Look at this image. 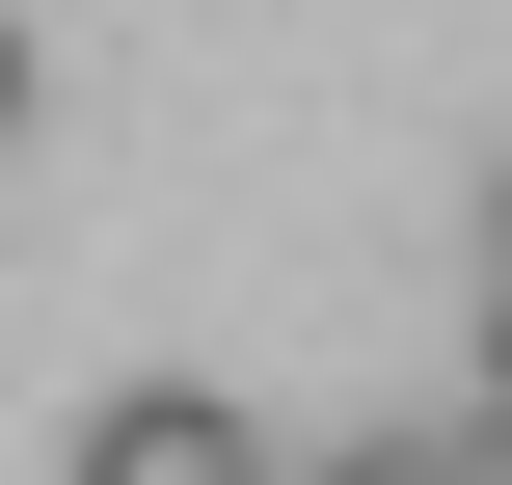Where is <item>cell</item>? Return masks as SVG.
<instances>
[{
    "mask_svg": "<svg viewBox=\"0 0 512 485\" xmlns=\"http://www.w3.org/2000/svg\"><path fill=\"white\" fill-rule=\"evenodd\" d=\"M54 485H270V432H243L216 378H108V405L54 432Z\"/></svg>",
    "mask_w": 512,
    "mask_h": 485,
    "instance_id": "1",
    "label": "cell"
},
{
    "mask_svg": "<svg viewBox=\"0 0 512 485\" xmlns=\"http://www.w3.org/2000/svg\"><path fill=\"white\" fill-rule=\"evenodd\" d=\"M270 485H459V432H324V459H270Z\"/></svg>",
    "mask_w": 512,
    "mask_h": 485,
    "instance_id": "2",
    "label": "cell"
},
{
    "mask_svg": "<svg viewBox=\"0 0 512 485\" xmlns=\"http://www.w3.org/2000/svg\"><path fill=\"white\" fill-rule=\"evenodd\" d=\"M459 485H512V378H486V405H459Z\"/></svg>",
    "mask_w": 512,
    "mask_h": 485,
    "instance_id": "3",
    "label": "cell"
},
{
    "mask_svg": "<svg viewBox=\"0 0 512 485\" xmlns=\"http://www.w3.org/2000/svg\"><path fill=\"white\" fill-rule=\"evenodd\" d=\"M0 135H27V0H0Z\"/></svg>",
    "mask_w": 512,
    "mask_h": 485,
    "instance_id": "4",
    "label": "cell"
},
{
    "mask_svg": "<svg viewBox=\"0 0 512 485\" xmlns=\"http://www.w3.org/2000/svg\"><path fill=\"white\" fill-rule=\"evenodd\" d=\"M486 378H512V270H486Z\"/></svg>",
    "mask_w": 512,
    "mask_h": 485,
    "instance_id": "5",
    "label": "cell"
},
{
    "mask_svg": "<svg viewBox=\"0 0 512 485\" xmlns=\"http://www.w3.org/2000/svg\"><path fill=\"white\" fill-rule=\"evenodd\" d=\"M486 270H512V189H486Z\"/></svg>",
    "mask_w": 512,
    "mask_h": 485,
    "instance_id": "6",
    "label": "cell"
}]
</instances>
